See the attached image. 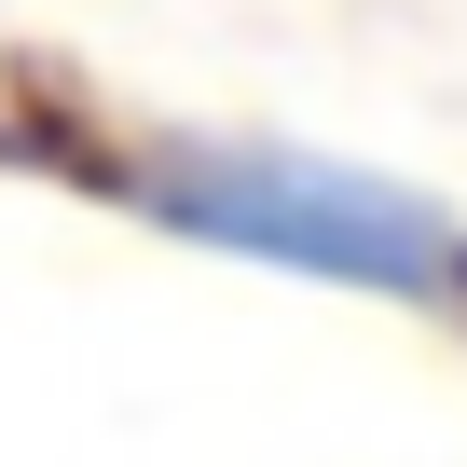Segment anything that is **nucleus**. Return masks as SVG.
I'll return each mask as SVG.
<instances>
[{"mask_svg":"<svg viewBox=\"0 0 467 467\" xmlns=\"http://www.w3.org/2000/svg\"><path fill=\"white\" fill-rule=\"evenodd\" d=\"M97 192L192 262H248L289 289H344V303L467 330V206L399 165H358V151H317L275 124H151L97 165Z\"/></svg>","mask_w":467,"mask_h":467,"instance_id":"obj_1","label":"nucleus"}]
</instances>
